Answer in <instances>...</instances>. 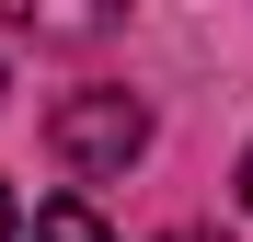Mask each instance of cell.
I'll return each mask as SVG.
<instances>
[{
    "instance_id": "obj_4",
    "label": "cell",
    "mask_w": 253,
    "mask_h": 242,
    "mask_svg": "<svg viewBox=\"0 0 253 242\" xmlns=\"http://www.w3.org/2000/svg\"><path fill=\"white\" fill-rule=\"evenodd\" d=\"M242 208H253V150H242Z\"/></svg>"
},
{
    "instance_id": "obj_3",
    "label": "cell",
    "mask_w": 253,
    "mask_h": 242,
    "mask_svg": "<svg viewBox=\"0 0 253 242\" xmlns=\"http://www.w3.org/2000/svg\"><path fill=\"white\" fill-rule=\"evenodd\" d=\"M0 242H23V208H12V185H0Z\"/></svg>"
},
{
    "instance_id": "obj_2",
    "label": "cell",
    "mask_w": 253,
    "mask_h": 242,
    "mask_svg": "<svg viewBox=\"0 0 253 242\" xmlns=\"http://www.w3.org/2000/svg\"><path fill=\"white\" fill-rule=\"evenodd\" d=\"M35 242H115V231H104L92 196H46V208H35Z\"/></svg>"
},
{
    "instance_id": "obj_1",
    "label": "cell",
    "mask_w": 253,
    "mask_h": 242,
    "mask_svg": "<svg viewBox=\"0 0 253 242\" xmlns=\"http://www.w3.org/2000/svg\"><path fill=\"white\" fill-rule=\"evenodd\" d=\"M46 139H58L69 173H126V161L150 150V104H138V93H69V104L46 115Z\"/></svg>"
}]
</instances>
